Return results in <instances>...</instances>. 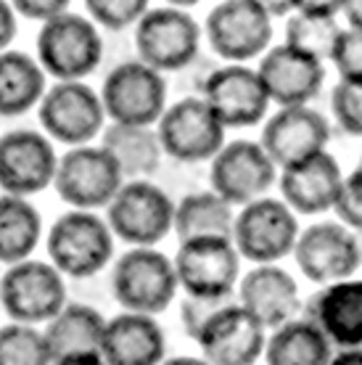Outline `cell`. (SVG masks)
<instances>
[{"label":"cell","instance_id":"cell-1","mask_svg":"<svg viewBox=\"0 0 362 365\" xmlns=\"http://www.w3.org/2000/svg\"><path fill=\"white\" fill-rule=\"evenodd\" d=\"M48 262L69 278H95L114 262V233L98 212L66 210L46 230Z\"/></svg>","mask_w":362,"mask_h":365},{"label":"cell","instance_id":"cell-2","mask_svg":"<svg viewBox=\"0 0 362 365\" xmlns=\"http://www.w3.org/2000/svg\"><path fill=\"white\" fill-rule=\"evenodd\" d=\"M35 58L53 83H85L100 66L103 35L80 11H63L37 29Z\"/></svg>","mask_w":362,"mask_h":365},{"label":"cell","instance_id":"cell-3","mask_svg":"<svg viewBox=\"0 0 362 365\" xmlns=\"http://www.w3.org/2000/svg\"><path fill=\"white\" fill-rule=\"evenodd\" d=\"M111 294L122 312L156 318L175 302L180 286L172 257L156 247H130L111 262Z\"/></svg>","mask_w":362,"mask_h":365},{"label":"cell","instance_id":"cell-4","mask_svg":"<svg viewBox=\"0 0 362 365\" xmlns=\"http://www.w3.org/2000/svg\"><path fill=\"white\" fill-rule=\"evenodd\" d=\"M66 302V278L48 259L32 257L0 273V307L11 323L43 329Z\"/></svg>","mask_w":362,"mask_h":365},{"label":"cell","instance_id":"cell-5","mask_svg":"<svg viewBox=\"0 0 362 365\" xmlns=\"http://www.w3.org/2000/svg\"><path fill=\"white\" fill-rule=\"evenodd\" d=\"M40 133L66 148L95 143L106 128L100 93L88 83H53L37 106Z\"/></svg>","mask_w":362,"mask_h":365},{"label":"cell","instance_id":"cell-6","mask_svg":"<svg viewBox=\"0 0 362 365\" xmlns=\"http://www.w3.org/2000/svg\"><path fill=\"white\" fill-rule=\"evenodd\" d=\"M106 225L130 247H156L172 233L175 201L154 180H127L106 207Z\"/></svg>","mask_w":362,"mask_h":365},{"label":"cell","instance_id":"cell-7","mask_svg":"<svg viewBox=\"0 0 362 365\" xmlns=\"http://www.w3.org/2000/svg\"><path fill=\"white\" fill-rule=\"evenodd\" d=\"M100 103L106 122L156 128L167 111V80L138 58L111 66L100 85Z\"/></svg>","mask_w":362,"mask_h":365},{"label":"cell","instance_id":"cell-8","mask_svg":"<svg viewBox=\"0 0 362 365\" xmlns=\"http://www.w3.org/2000/svg\"><path fill=\"white\" fill-rule=\"evenodd\" d=\"M301 228L296 215L281 199H257L241 207L233 220V247L254 265H278L294 255Z\"/></svg>","mask_w":362,"mask_h":365},{"label":"cell","instance_id":"cell-9","mask_svg":"<svg viewBox=\"0 0 362 365\" xmlns=\"http://www.w3.org/2000/svg\"><path fill=\"white\" fill-rule=\"evenodd\" d=\"M209 48L227 64L262 58L272 48V16L262 0H225L209 11Z\"/></svg>","mask_w":362,"mask_h":365},{"label":"cell","instance_id":"cell-10","mask_svg":"<svg viewBox=\"0 0 362 365\" xmlns=\"http://www.w3.org/2000/svg\"><path fill=\"white\" fill-rule=\"evenodd\" d=\"M201 46V27L180 6L148 9L135 27L138 61L159 74L180 72L196 58Z\"/></svg>","mask_w":362,"mask_h":365},{"label":"cell","instance_id":"cell-11","mask_svg":"<svg viewBox=\"0 0 362 365\" xmlns=\"http://www.w3.org/2000/svg\"><path fill=\"white\" fill-rule=\"evenodd\" d=\"M122 182H125L122 173L100 143L66 148L58 156L53 188L69 210H106L109 201L122 188Z\"/></svg>","mask_w":362,"mask_h":365},{"label":"cell","instance_id":"cell-12","mask_svg":"<svg viewBox=\"0 0 362 365\" xmlns=\"http://www.w3.org/2000/svg\"><path fill=\"white\" fill-rule=\"evenodd\" d=\"M156 135L164 156L180 165L212 162L225 146V128L201 96H188L170 103L156 122Z\"/></svg>","mask_w":362,"mask_h":365},{"label":"cell","instance_id":"cell-13","mask_svg":"<svg viewBox=\"0 0 362 365\" xmlns=\"http://www.w3.org/2000/svg\"><path fill=\"white\" fill-rule=\"evenodd\" d=\"M177 286L185 297L230 299L241 281V255L230 238H193L182 241L172 257Z\"/></svg>","mask_w":362,"mask_h":365},{"label":"cell","instance_id":"cell-14","mask_svg":"<svg viewBox=\"0 0 362 365\" xmlns=\"http://www.w3.org/2000/svg\"><path fill=\"white\" fill-rule=\"evenodd\" d=\"M278 182V167L264 154L259 140H230L219 148L209 167V191L230 207H246L257 199H264Z\"/></svg>","mask_w":362,"mask_h":365},{"label":"cell","instance_id":"cell-15","mask_svg":"<svg viewBox=\"0 0 362 365\" xmlns=\"http://www.w3.org/2000/svg\"><path fill=\"white\" fill-rule=\"evenodd\" d=\"M58 154L40 130L19 128L0 135V193L32 199L53 185Z\"/></svg>","mask_w":362,"mask_h":365},{"label":"cell","instance_id":"cell-16","mask_svg":"<svg viewBox=\"0 0 362 365\" xmlns=\"http://www.w3.org/2000/svg\"><path fill=\"white\" fill-rule=\"evenodd\" d=\"M294 259L301 275L312 283L331 286L349 281L362 265V236L344 228L341 222H315L299 233Z\"/></svg>","mask_w":362,"mask_h":365},{"label":"cell","instance_id":"cell-17","mask_svg":"<svg viewBox=\"0 0 362 365\" xmlns=\"http://www.w3.org/2000/svg\"><path fill=\"white\" fill-rule=\"evenodd\" d=\"M201 98L225 130L254 128L270 111V98L259 74L246 64H225L214 69L204 80Z\"/></svg>","mask_w":362,"mask_h":365},{"label":"cell","instance_id":"cell-18","mask_svg":"<svg viewBox=\"0 0 362 365\" xmlns=\"http://www.w3.org/2000/svg\"><path fill=\"white\" fill-rule=\"evenodd\" d=\"M328 140H331V125L320 111L312 106H291L267 117L259 146L281 173L323 154Z\"/></svg>","mask_w":362,"mask_h":365},{"label":"cell","instance_id":"cell-19","mask_svg":"<svg viewBox=\"0 0 362 365\" xmlns=\"http://www.w3.org/2000/svg\"><path fill=\"white\" fill-rule=\"evenodd\" d=\"M196 344L209 365H257L264 355L267 331L238 302H230L207 320Z\"/></svg>","mask_w":362,"mask_h":365},{"label":"cell","instance_id":"cell-20","mask_svg":"<svg viewBox=\"0 0 362 365\" xmlns=\"http://www.w3.org/2000/svg\"><path fill=\"white\" fill-rule=\"evenodd\" d=\"M257 74L262 80V88L267 93L270 103H278V109L291 106H309L323 91L326 83V66L312 56L301 53L296 48L272 46L259 58Z\"/></svg>","mask_w":362,"mask_h":365},{"label":"cell","instance_id":"cell-21","mask_svg":"<svg viewBox=\"0 0 362 365\" xmlns=\"http://www.w3.org/2000/svg\"><path fill=\"white\" fill-rule=\"evenodd\" d=\"M236 302L259 320L264 331L281 329L301 310L299 286L281 265H254L236 286Z\"/></svg>","mask_w":362,"mask_h":365},{"label":"cell","instance_id":"cell-22","mask_svg":"<svg viewBox=\"0 0 362 365\" xmlns=\"http://www.w3.org/2000/svg\"><path fill=\"white\" fill-rule=\"evenodd\" d=\"M341 185L344 173L328 151L278 173L281 201L294 215H323L333 210Z\"/></svg>","mask_w":362,"mask_h":365},{"label":"cell","instance_id":"cell-23","mask_svg":"<svg viewBox=\"0 0 362 365\" xmlns=\"http://www.w3.org/2000/svg\"><path fill=\"white\" fill-rule=\"evenodd\" d=\"M304 318L323 331L331 347L362 349V281H338L312 294Z\"/></svg>","mask_w":362,"mask_h":365},{"label":"cell","instance_id":"cell-24","mask_svg":"<svg viewBox=\"0 0 362 365\" xmlns=\"http://www.w3.org/2000/svg\"><path fill=\"white\" fill-rule=\"evenodd\" d=\"M98 355L106 365H162L167 360V336L151 315L119 312L106 320Z\"/></svg>","mask_w":362,"mask_h":365},{"label":"cell","instance_id":"cell-25","mask_svg":"<svg viewBox=\"0 0 362 365\" xmlns=\"http://www.w3.org/2000/svg\"><path fill=\"white\" fill-rule=\"evenodd\" d=\"M106 320L109 318H103V312L90 304L66 302L43 326V336L48 341L51 357L63 360L74 355H98Z\"/></svg>","mask_w":362,"mask_h":365},{"label":"cell","instance_id":"cell-26","mask_svg":"<svg viewBox=\"0 0 362 365\" xmlns=\"http://www.w3.org/2000/svg\"><path fill=\"white\" fill-rule=\"evenodd\" d=\"M98 143L114 159L122 180H151V175L162 165V143L156 128H138V125H114L106 122Z\"/></svg>","mask_w":362,"mask_h":365},{"label":"cell","instance_id":"cell-27","mask_svg":"<svg viewBox=\"0 0 362 365\" xmlns=\"http://www.w3.org/2000/svg\"><path fill=\"white\" fill-rule=\"evenodd\" d=\"M48 91V74L35 53L3 51L0 53V117L14 119L37 109Z\"/></svg>","mask_w":362,"mask_h":365},{"label":"cell","instance_id":"cell-28","mask_svg":"<svg viewBox=\"0 0 362 365\" xmlns=\"http://www.w3.org/2000/svg\"><path fill=\"white\" fill-rule=\"evenodd\" d=\"M344 3H294V14L286 21V46L296 48L301 53L326 61L333 53L341 27L338 14Z\"/></svg>","mask_w":362,"mask_h":365},{"label":"cell","instance_id":"cell-29","mask_svg":"<svg viewBox=\"0 0 362 365\" xmlns=\"http://www.w3.org/2000/svg\"><path fill=\"white\" fill-rule=\"evenodd\" d=\"M43 238V215L32 199L0 193V267L32 259Z\"/></svg>","mask_w":362,"mask_h":365},{"label":"cell","instance_id":"cell-30","mask_svg":"<svg viewBox=\"0 0 362 365\" xmlns=\"http://www.w3.org/2000/svg\"><path fill=\"white\" fill-rule=\"evenodd\" d=\"M267 365H331L333 347L307 318H294L275 329L264 344Z\"/></svg>","mask_w":362,"mask_h":365},{"label":"cell","instance_id":"cell-31","mask_svg":"<svg viewBox=\"0 0 362 365\" xmlns=\"http://www.w3.org/2000/svg\"><path fill=\"white\" fill-rule=\"evenodd\" d=\"M233 220H236L233 207L207 188V191L188 193L175 204L172 233L180 244L193 238H230Z\"/></svg>","mask_w":362,"mask_h":365},{"label":"cell","instance_id":"cell-32","mask_svg":"<svg viewBox=\"0 0 362 365\" xmlns=\"http://www.w3.org/2000/svg\"><path fill=\"white\" fill-rule=\"evenodd\" d=\"M0 365H53L43 329L11 320L0 326Z\"/></svg>","mask_w":362,"mask_h":365},{"label":"cell","instance_id":"cell-33","mask_svg":"<svg viewBox=\"0 0 362 365\" xmlns=\"http://www.w3.org/2000/svg\"><path fill=\"white\" fill-rule=\"evenodd\" d=\"M151 9L145 0H85V16L103 32H125L135 29L138 21Z\"/></svg>","mask_w":362,"mask_h":365},{"label":"cell","instance_id":"cell-34","mask_svg":"<svg viewBox=\"0 0 362 365\" xmlns=\"http://www.w3.org/2000/svg\"><path fill=\"white\" fill-rule=\"evenodd\" d=\"M331 111L346 135L362 138V83H341L331 93Z\"/></svg>","mask_w":362,"mask_h":365},{"label":"cell","instance_id":"cell-35","mask_svg":"<svg viewBox=\"0 0 362 365\" xmlns=\"http://www.w3.org/2000/svg\"><path fill=\"white\" fill-rule=\"evenodd\" d=\"M331 61L336 64L341 80L346 83H362V29L349 27L341 29Z\"/></svg>","mask_w":362,"mask_h":365},{"label":"cell","instance_id":"cell-36","mask_svg":"<svg viewBox=\"0 0 362 365\" xmlns=\"http://www.w3.org/2000/svg\"><path fill=\"white\" fill-rule=\"evenodd\" d=\"M333 212L344 228L362 236V167H354L352 175L344 178Z\"/></svg>","mask_w":362,"mask_h":365},{"label":"cell","instance_id":"cell-37","mask_svg":"<svg viewBox=\"0 0 362 365\" xmlns=\"http://www.w3.org/2000/svg\"><path fill=\"white\" fill-rule=\"evenodd\" d=\"M236 302V297L230 299H209V297H182L180 302V323L182 331L190 341H196L201 334V329L207 326V320L214 315L217 310H222L225 304Z\"/></svg>","mask_w":362,"mask_h":365},{"label":"cell","instance_id":"cell-38","mask_svg":"<svg viewBox=\"0 0 362 365\" xmlns=\"http://www.w3.org/2000/svg\"><path fill=\"white\" fill-rule=\"evenodd\" d=\"M11 6L16 11V16L27 19V21H37L40 27L48 24L51 19L61 16L63 11L72 9L66 0H16Z\"/></svg>","mask_w":362,"mask_h":365},{"label":"cell","instance_id":"cell-39","mask_svg":"<svg viewBox=\"0 0 362 365\" xmlns=\"http://www.w3.org/2000/svg\"><path fill=\"white\" fill-rule=\"evenodd\" d=\"M19 32V16L9 0H0V53L11 51V43L16 40Z\"/></svg>","mask_w":362,"mask_h":365},{"label":"cell","instance_id":"cell-40","mask_svg":"<svg viewBox=\"0 0 362 365\" xmlns=\"http://www.w3.org/2000/svg\"><path fill=\"white\" fill-rule=\"evenodd\" d=\"M331 365H362V349H338Z\"/></svg>","mask_w":362,"mask_h":365},{"label":"cell","instance_id":"cell-41","mask_svg":"<svg viewBox=\"0 0 362 365\" xmlns=\"http://www.w3.org/2000/svg\"><path fill=\"white\" fill-rule=\"evenodd\" d=\"M349 21V27H360L362 29V0H354V3H344V11H341Z\"/></svg>","mask_w":362,"mask_h":365},{"label":"cell","instance_id":"cell-42","mask_svg":"<svg viewBox=\"0 0 362 365\" xmlns=\"http://www.w3.org/2000/svg\"><path fill=\"white\" fill-rule=\"evenodd\" d=\"M53 365H106L100 360V355H74L63 357V360H53Z\"/></svg>","mask_w":362,"mask_h":365},{"label":"cell","instance_id":"cell-43","mask_svg":"<svg viewBox=\"0 0 362 365\" xmlns=\"http://www.w3.org/2000/svg\"><path fill=\"white\" fill-rule=\"evenodd\" d=\"M162 365H209L204 357H193V355H175V357H167Z\"/></svg>","mask_w":362,"mask_h":365},{"label":"cell","instance_id":"cell-44","mask_svg":"<svg viewBox=\"0 0 362 365\" xmlns=\"http://www.w3.org/2000/svg\"><path fill=\"white\" fill-rule=\"evenodd\" d=\"M357 167H362V159H360V165H357Z\"/></svg>","mask_w":362,"mask_h":365}]
</instances>
